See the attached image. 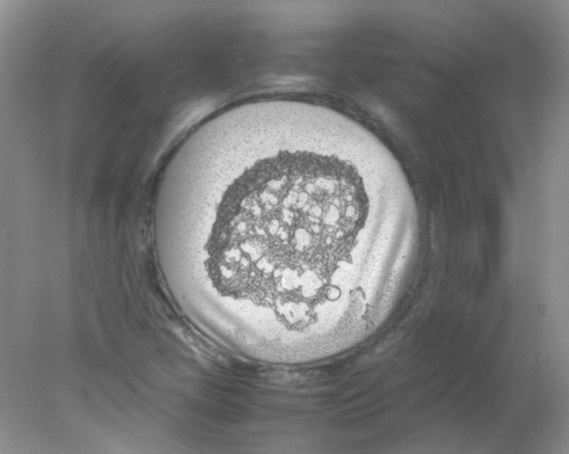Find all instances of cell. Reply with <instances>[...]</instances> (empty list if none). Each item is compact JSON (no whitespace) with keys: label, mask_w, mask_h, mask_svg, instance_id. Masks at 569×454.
Segmentation results:
<instances>
[{"label":"cell","mask_w":569,"mask_h":454,"mask_svg":"<svg viewBox=\"0 0 569 454\" xmlns=\"http://www.w3.org/2000/svg\"><path fill=\"white\" fill-rule=\"evenodd\" d=\"M235 151L199 234L214 315L280 343L319 340L362 320L394 223L373 189L365 150L284 132Z\"/></svg>","instance_id":"cell-1"}]
</instances>
